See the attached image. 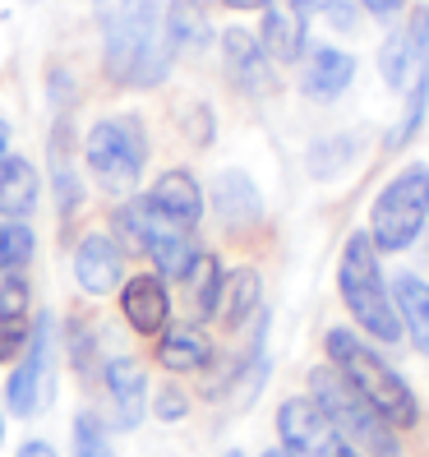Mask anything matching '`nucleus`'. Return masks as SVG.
<instances>
[{
  "label": "nucleus",
  "instance_id": "nucleus-1",
  "mask_svg": "<svg viewBox=\"0 0 429 457\" xmlns=\"http://www.w3.org/2000/svg\"><path fill=\"white\" fill-rule=\"evenodd\" d=\"M171 70L167 19L157 14V0H120V10L106 19V74L120 84H162Z\"/></svg>",
  "mask_w": 429,
  "mask_h": 457
},
{
  "label": "nucleus",
  "instance_id": "nucleus-2",
  "mask_svg": "<svg viewBox=\"0 0 429 457\" xmlns=\"http://www.w3.org/2000/svg\"><path fill=\"white\" fill-rule=\"evenodd\" d=\"M324 346H328V361L346 374V379H351V388H356L392 429H407V425L420 420L416 393L407 388V379H401V374H397L379 352H374L369 342H360L351 328H333Z\"/></svg>",
  "mask_w": 429,
  "mask_h": 457
},
{
  "label": "nucleus",
  "instance_id": "nucleus-3",
  "mask_svg": "<svg viewBox=\"0 0 429 457\" xmlns=\"http://www.w3.org/2000/svg\"><path fill=\"white\" fill-rule=\"evenodd\" d=\"M337 287H342V301L346 310L356 314V324L379 337V342H397L401 337V314H397V301L379 273V250L365 231H356L342 250V268H337Z\"/></svg>",
  "mask_w": 429,
  "mask_h": 457
},
{
  "label": "nucleus",
  "instance_id": "nucleus-4",
  "mask_svg": "<svg viewBox=\"0 0 429 457\" xmlns=\"http://www.w3.org/2000/svg\"><path fill=\"white\" fill-rule=\"evenodd\" d=\"M309 388H314V402L324 407V416H328L356 448H365V453H374V457H392V453H397L392 425L351 388V379H346L337 365H318V370L309 374Z\"/></svg>",
  "mask_w": 429,
  "mask_h": 457
},
{
  "label": "nucleus",
  "instance_id": "nucleus-5",
  "mask_svg": "<svg viewBox=\"0 0 429 457\" xmlns=\"http://www.w3.org/2000/svg\"><path fill=\"white\" fill-rule=\"evenodd\" d=\"M429 222V167L416 162L407 171H397L384 195L374 199V212H369V240L374 250H407L411 240L425 231Z\"/></svg>",
  "mask_w": 429,
  "mask_h": 457
},
{
  "label": "nucleus",
  "instance_id": "nucleus-6",
  "mask_svg": "<svg viewBox=\"0 0 429 457\" xmlns=\"http://www.w3.org/2000/svg\"><path fill=\"white\" fill-rule=\"evenodd\" d=\"M116 231L125 236V245L134 250H148L153 263L162 268V278H185L194 268L199 250L185 227H176L171 218H162V212L153 208V199H134L116 212Z\"/></svg>",
  "mask_w": 429,
  "mask_h": 457
},
{
  "label": "nucleus",
  "instance_id": "nucleus-7",
  "mask_svg": "<svg viewBox=\"0 0 429 457\" xmlns=\"http://www.w3.org/2000/svg\"><path fill=\"white\" fill-rule=\"evenodd\" d=\"M144 162H148V139L134 116L97 120L88 129V167L111 195L134 190V180L144 176Z\"/></svg>",
  "mask_w": 429,
  "mask_h": 457
},
{
  "label": "nucleus",
  "instance_id": "nucleus-8",
  "mask_svg": "<svg viewBox=\"0 0 429 457\" xmlns=\"http://www.w3.org/2000/svg\"><path fill=\"white\" fill-rule=\"evenodd\" d=\"M277 435L286 457H360V448L324 416L314 397H291L277 411Z\"/></svg>",
  "mask_w": 429,
  "mask_h": 457
},
{
  "label": "nucleus",
  "instance_id": "nucleus-9",
  "mask_svg": "<svg viewBox=\"0 0 429 457\" xmlns=\"http://www.w3.org/2000/svg\"><path fill=\"white\" fill-rule=\"evenodd\" d=\"M120 310H125V319H129V328H134V333L153 337V333H162V328H167L171 295H167L162 278L144 273V278H134V282L120 291Z\"/></svg>",
  "mask_w": 429,
  "mask_h": 457
},
{
  "label": "nucleus",
  "instance_id": "nucleus-10",
  "mask_svg": "<svg viewBox=\"0 0 429 457\" xmlns=\"http://www.w3.org/2000/svg\"><path fill=\"white\" fill-rule=\"evenodd\" d=\"M46 356H51V333H46V319H42V328L29 337V352H23L19 370L10 374V384H5V402H10L14 416H29L37 407V384L46 374Z\"/></svg>",
  "mask_w": 429,
  "mask_h": 457
},
{
  "label": "nucleus",
  "instance_id": "nucleus-11",
  "mask_svg": "<svg viewBox=\"0 0 429 457\" xmlns=\"http://www.w3.org/2000/svg\"><path fill=\"white\" fill-rule=\"evenodd\" d=\"M153 208L162 212V218H171L176 227L190 231L199 218H203V195H199V180L190 171H167V176H157L153 185Z\"/></svg>",
  "mask_w": 429,
  "mask_h": 457
},
{
  "label": "nucleus",
  "instance_id": "nucleus-12",
  "mask_svg": "<svg viewBox=\"0 0 429 457\" xmlns=\"http://www.w3.org/2000/svg\"><path fill=\"white\" fill-rule=\"evenodd\" d=\"M106 388L116 397V425L134 429L144 420V402H148V379H144V365L139 361H106Z\"/></svg>",
  "mask_w": 429,
  "mask_h": 457
},
{
  "label": "nucleus",
  "instance_id": "nucleus-13",
  "mask_svg": "<svg viewBox=\"0 0 429 457\" xmlns=\"http://www.w3.org/2000/svg\"><path fill=\"white\" fill-rule=\"evenodd\" d=\"M222 51H227V74H231L235 88H245V93H254V97L273 88V74H268L263 46H259L250 33L231 29V33L222 37Z\"/></svg>",
  "mask_w": 429,
  "mask_h": 457
},
{
  "label": "nucleus",
  "instance_id": "nucleus-14",
  "mask_svg": "<svg viewBox=\"0 0 429 457\" xmlns=\"http://www.w3.org/2000/svg\"><path fill=\"white\" fill-rule=\"evenodd\" d=\"M74 278L93 295L116 291V282H120V250L106 236H84V245H78V254H74Z\"/></svg>",
  "mask_w": 429,
  "mask_h": 457
},
{
  "label": "nucleus",
  "instance_id": "nucleus-15",
  "mask_svg": "<svg viewBox=\"0 0 429 457\" xmlns=\"http://www.w3.org/2000/svg\"><path fill=\"white\" fill-rule=\"evenodd\" d=\"M356 79V61L337 46H318L309 65H305V93L318 102H333L337 93H346V84Z\"/></svg>",
  "mask_w": 429,
  "mask_h": 457
},
{
  "label": "nucleus",
  "instance_id": "nucleus-16",
  "mask_svg": "<svg viewBox=\"0 0 429 457\" xmlns=\"http://www.w3.org/2000/svg\"><path fill=\"white\" fill-rule=\"evenodd\" d=\"M392 301H397V314H401V328L416 342V352L429 356V282L401 273L392 282Z\"/></svg>",
  "mask_w": 429,
  "mask_h": 457
},
{
  "label": "nucleus",
  "instance_id": "nucleus-17",
  "mask_svg": "<svg viewBox=\"0 0 429 457\" xmlns=\"http://www.w3.org/2000/svg\"><path fill=\"white\" fill-rule=\"evenodd\" d=\"M37 204V171L23 157L0 162V218H23Z\"/></svg>",
  "mask_w": 429,
  "mask_h": 457
},
{
  "label": "nucleus",
  "instance_id": "nucleus-18",
  "mask_svg": "<svg viewBox=\"0 0 429 457\" xmlns=\"http://www.w3.org/2000/svg\"><path fill=\"white\" fill-rule=\"evenodd\" d=\"M157 361H162L167 370H176V374L203 370L212 361V342L199 328H171V333H162V342H157Z\"/></svg>",
  "mask_w": 429,
  "mask_h": 457
},
{
  "label": "nucleus",
  "instance_id": "nucleus-19",
  "mask_svg": "<svg viewBox=\"0 0 429 457\" xmlns=\"http://www.w3.org/2000/svg\"><path fill=\"white\" fill-rule=\"evenodd\" d=\"M254 310H259V273H254V268H235V273L222 278L218 314H222L227 328H240Z\"/></svg>",
  "mask_w": 429,
  "mask_h": 457
},
{
  "label": "nucleus",
  "instance_id": "nucleus-20",
  "mask_svg": "<svg viewBox=\"0 0 429 457\" xmlns=\"http://www.w3.org/2000/svg\"><path fill=\"white\" fill-rule=\"evenodd\" d=\"M212 29H208V14L199 0H171L167 5V42L171 51H199L208 46Z\"/></svg>",
  "mask_w": 429,
  "mask_h": 457
},
{
  "label": "nucleus",
  "instance_id": "nucleus-21",
  "mask_svg": "<svg viewBox=\"0 0 429 457\" xmlns=\"http://www.w3.org/2000/svg\"><path fill=\"white\" fill-rule=\"evenodd\" d=\"M263 51L273 61H296L305 51V19L296 10H268V19H263Z\"/></svg>",
  "mask_w": 429,
  "mask_h": 457
},
{
  "label": "nucleus",
  "instance_id": "nucleus-22",
  "mask_svg": "<svg viewBox=\"0 0 429 457\" xmlns=\"http://www.w3.org/2000/svg\"><path fill=\"white\" fill-rule=\"evenodd\" d=\"M212 204H218V212L227 222H254L259 218V190L240 171L218 176V185H212Z\"/></svg>",
  "mask_w": 429,
  "mask_h": 457
},
{
  "label": "nucleus",
  "instance_id": "nucleus-23",
  "mask_svg": "<svg viewBox=\"0 0 429 457\" xmlns=\"http://www.w3.org/2000/svg\"><path fill=\"white\" fill-rule=\"evenodd\" d=\"M185 287H190V310H194V319L218 314V295H222V268H218V259L199 254L194 268L185 273Z\"/></svg>",
  "mask_w": 429,
  "mask_h": 457
},
{
  "label": "nucleus",
  "instance_id": "nucleus-24",
  "mask_svg": "<svg viewBox=\"0 0 429 457\" xmlns=\"http://www.w3.org/2000/svg\"><path fill=\"white\" fill-rule=\"evenodd\" d=\"M33 259V231L23 222H0V273H14Z\"/></svg>",
  "mask_w": 429,
  "mask_h": 457
},
{
  "label": "nucleus",
  "instance_id": "nucleus-25",
  "mask_svg": "<svg viewBox=\"0 0 429 457\" xmlns=\"http://www.w3.org/2000/svg\"><path fill=\"white\" fill-rule=\"evenodd\" d=\"M74 457H116L111 444H106V435H102L97 416H88V411L74 420Z\"/></svg>",
  "mask_w": 429,
  "mask_h": 457
},
{
  "label": "nucleus",
  "instance_id": "nucleus-26",
  "mask_svg": "<svg viewBox=\"0 0 429 457\" xmlns=\"http://www.w3.org/2000/svg\"><path fill=\"white\" fill-rule=\"evenodd\" d=\"M23 342H29V324H23V314H14V319H0V361L14 356Z\"/></svg>",
  "mask_w": 429,
  "mask_h": 457
},
{
  "label": "nucleus",
  "instance_id": "nucleus-27",
  "mask_svg": "<svg viewBox=\"0 0 429 457\" xmlns=\"http://www.w3.org/2000/svg\"><path fill=\"white\" fill-rule=\"evenodd\" d=\"M23 305H29V287H23L19 278L0 282V319H14V314H23Z\"/></svg>",
  "mask_w": 429,
  "mask_h": 457
},
{
  "label": "nucleus",
  "instance_id": "nucleus-28",
  "mask_svg": "<svg viewBox=\"0 0 429 457\" xmlns=\"http://www.w3.org/2000/svg\"><path fill=\"white\" fill-rule=\"evenodd\" d=\"M153 411L162 416V420H180L185 411H190V402H185L180 388H162V393H157V402H153Z\"/></svg>",
  "mask_w": 429,
  "mask_h": 457
},
{
  "label": "nucleus",
  "instance_id": "nucleus-29",
  "mask_svg": "<svg viewBox=\"0 0 429 457\" xmlns=\"http://www.w3.org/2000/svg\"><path fill=\"white\" fill-rule=\"evenodd\" d=\"M365 10H369L374 19H392V14L401 10V0H365Z\"/></svg>",
  "mask_w": 429,
  "mask_h": 457
},
{
  "label": "nucleus",
  "instance_id": "nucleus-30",
  "mask_svg": "<svg viewBox=\"0 0 429 457\" xmlns=\"http://www.w3.org/2000/svg\"><path fill=\"white\" fill-rule=\"evenodd\" d=\"M19 457H56V448H51V444H23Z\"/></svg>",
  "mask_w": 429,
  "mask_h": 457
},
{
  "label": "nucleus",
  "instance_id": "nucleus-31",
  "mask_svg": "<svg viewBox=\"0 0 429 457\" xmlns=\"http://www.w3.org/2000/svg\"><path fill=\"white\" fill-rule=\"evenodd\" d=\"M231 10H259V5H268V0H227Z\"/></svg>",
  "mask_w": 429,
  "mask_h": 457
},
{
  "label": "nucleus",
  "instance_id": "nucleus-32",
  "mask_svg": "<svg viewBox=\"0 0 429 457\" xmlns=\"http://www.w3.org/2000/svg\"><path fill=\"white\" fill-rule=\"evenodd\" d=\"M291 5H296V10H324L328 0H291Z\"/></svg>",
  "mask_w": 429,
  "mask_h": 457
},
{
  "label": "nucleus",
  "instance_id": "nucleus-33",
  "mask_svg": "<svg viewBox=\"0 0 429 457\" xmlns=\"http://www.w3.org/2000/svg\"><path fill=\"white\" fill-rule=\"evenodd\" d=\"M5 144H10V129H5V120H0V153H5Z\"/></svg>",
  "mask_w": 429,
  "mask_h": 457
},
{
  "label": "nucleus",
  "instance_id": "nucleus-34",
  "mask_svg": "<svg viewBox=\"0 0 429 457\" xmlns=\"http://www.w3.org/2000/svg\"><path fill=\"white\" fill-rule=\"evenodd\" d=\"M0 439H5V416H0Z\"/></svg>",
  "mask_w": 429,
  "mask_h": 457
},
{
  "label": "nucleus",
  "instance_id": "nucleus-35",
  "mask_svg": "<svg viewBox=\"0 0 429 457\" xmlns=\"http://www.w3.org/2000/svg\"><path fill=\"white\" fill-rule=\"evenodd\" d=\"M263 457H286V453H277V448H273V453H263Z\"/></svg>",
  "mask_w": 429,
  "mask_h": 457
},
{
  "label": "nucleus",
  "instance_id": "nucleus-36",
  "mask_svg": "<svg viewBox=\"0 0 429 457\" xmlns=\"http://www.w3.org/2000/svg\"><path fill=\"white\" fill-rule=\"evenodd\" d=\"M227 457H245V453H227Z\"/></svg>",
  "mask_w": 429,
  "mask_h": 457
}]
</instances>
